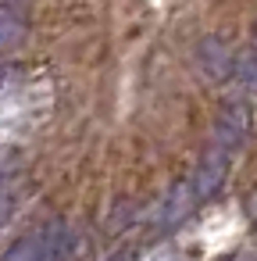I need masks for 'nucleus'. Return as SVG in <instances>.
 <instances>
[{"mask_svg": "<svg viewBox=\"0 0 257 261\" xmlns=\"http://www.w3.org/2000/svg\"><path fill=\"white\" fill-rule=\"evenodd\" d=\"M72 247H75L72 229L54 218V222H47V225H40V229L25 232L22 240H15V243L4 250V257H0V261H68Z\"/></svg>", "mask_w": 257, "mask_h": 261, "instance_id": "f257e3e1", "label": "nucleus"}, {"mask_svg": "<svg viewBox=\"0 0 257 261\" xmlns=\"http://www.w3.org/2000/svg\"><path fill=\"white\" fill-rule=\"evenodd\" d=\"M243 140H246V108H229V111H221L211 143H218V147H225V150L236 154Z\"/></svg>", "mask_w": 257, "mask_h": 261, "instance_id": "f03ea898", "label": "nucleus"}, {"mask_svg": "<svg viewBox=\"0 0 257 261\" xmlns=\"http://www.w3.org/2000/svg\"><path fill=\"white\" fill-rule=\"evenodd\" d=\"M25 33V11L18 4H0V54L11 50Z\"/></svg>", "mask_w": 257, "mask_h": 261, "instance_id": "7ed1b4c3", "label": "nucleus"}, {"mask_svg": "<svg viewBox=\"0 0 257 261\" xmlns=\"http://www.w3.org/2000/svg\"><path fill=\"white\" fill-rule=\"evenodd\" d=\"M200 65H204L214 79H221V75L232 72V54H229V47H225L221 40H204V47H200Z\"/></svg>", "mask_w": 257, "mask_h": 261, "instance_id": "20e7f679", "label": "nucleus"}, {"mask_svg": "<svg viewBox=\"0 0 257 261\" xmlns=\"http://www.w3.org/2000/svg\"><path fill=\"white\" fill-rule=\"evenodd\" d=\"M22 197V182L18 179H0V225H8V218L15 215Z\"/></svg>", "mask_w": 257, "mask_h": 261, "instance_id": "39448f33", "label": "nucleus"}, {"mask_svg": "<svg viewBox=\"0 0 257 261\" xmlns=\"http://www.w3.org/2000/svg\"><path fill=\"white\" fill-rule=\"evenodd\" d=\"M243 75H246V83H250V86H257V47H253V54H250V61H246Z\"/></svg>", "mask_w": 257, "mask_h": 261, "instance_id": "423d86ee", "label": "nucleus"}, {"mask_svg": "<svg viewBox=\"0 0 257 261\" xmlns=\"http://www.w3.org/2000/svg\"><path fill=\"white\" fill-rule=\"evenodd\" d=\"M4 168H8V154L0 150V175H4Z\"/></svg>", "mask_w": 257, "mask_h": 261, "instance_id": "0eeeda50", "label": "nucleus"}, {"mask_svg": "<svg viewBox=\"0 0 257 261\" xmlns=\"http://www.w3.org/2000/svg\"><path fill=\"white\" fill-rule=\"evenodd\" d=\"M236 261H257V257H236Z\"/></svg>", "mask_w": 257, "mask_h": 261, "instance_id": "6e6552de", "label": "nucleus"}]
</instances>
